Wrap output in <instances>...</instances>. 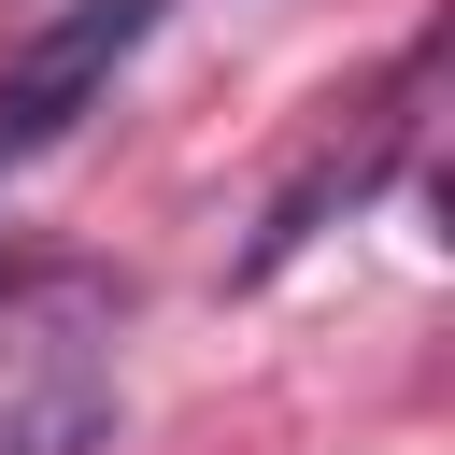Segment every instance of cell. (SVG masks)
I'll use <instances>...</instances> for the list:
<instances>
[{"mask_svg": "<svg viewBox=\"0 0 455 455\" xmlns=\"http://www.w3.org/2000/svg\"><path fill=\"white\" fill-rule=\"evenodd\" d=\"M142 28H156V0H71V14H43V28L0 57V171L43 156V142H71V128L100 114V85L128 71Z\"/></svg>", "mask_w": 455, "mask_h": 455, "instance_id": "6da1fadb", "label": "cell"}, {"mask_svg": "<svg viewBox=\"0 0 455 455\" xmlns=\"http://www.w3.org/2000/svg\"><path fill=\"white\" fill-rule=\"evenodd\" d=\"M14 299H100V284H85V270H57L43 242H14V228H0V313H14Z\"/></svg>", "mask_w": 455, "mask_h": 455, "instance_id": "7a4b0ae2", "label": "cell"}]
</instances>
